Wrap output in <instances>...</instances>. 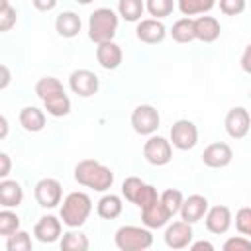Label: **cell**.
<instances>
[{
	"label": "cell",
	"mask_w": 251,
	"mask_h": 251,
	"mask_svg": "<svg viewBox=\"0 0 251 251\" xmlns=\"http://www.w3.org/2000/svg\"><path fill=\"white\" fill-rule=\"evenodd\" d=\"M204 220H206V229H208L210 233L222 235V233H226V231L231 227V220H233V218H231V210H229L227 206L218 204V206L208 208Z\"/></svg>",
	"instance_id": "14"
},
{
	"label": "cell",
	"mask_w": 251,
	"mask_h": 251,
	"mask_svg": "<svg viewBox=\"0 0 251 251\" xmlns=\"http://www.w3.org/2000/svg\"><path fill=\"white\" fill-rule=\"evenodd\" d=\"M143 157L147 163L155 167H163L173 159V147L171 141H167L161 135H151L143 145Z\"/></svg>",
	"instance_id": "6"
},
{
	"label": "cell",
	"mask_w": 251,
	"mask_h": 251,
	"mask_svg": "<svg viewBox=\"0 0 251 251\" xmlns=\"http://www.w3.org/2000/svg\"><path fill=\"white\" fill-rule=\"evenodd\" d=\"M216 0H178V10L182 16H196V14H206L214 8Z\"/></svg>",
	"instance_id": "29"
},
{
	"label": "cell",
	"mask_w": 251,
	"mask_h": 251,
	"mask_svg": "<svg viewBox=\"0 0 251 251\" xmlns=\"http://www.w3.org/2000/svg\"><path fill=\"white\" fill-rule=\"evenodd\" d=\"M235 227H237L239 233L251 237V208L249 206H243V208L237 210V214H235Z\"/></svg>",
	"instance_id": "36"
},
{
	"label": "cell",
	"mask_w": 251,
	"mask_h": 251,
	"mask_svg": "<svg viewBox=\"0 0 251 251\" xmlns=\"http://www.w3.org/2000/svg\"><path fill=\"white\" fill-rule=\"evenodd\" d=\"M31 2L39 12H49L57 6V0H31Z\"/></svg>",
	"instance_id": "42"
},
{
	"label": "cell",
	"mask_w": 251,
	"mask_h": 251,
	"mask_svg": "<svg viewBox=\"0 0 251 251\" xmlns=\"http://www.w3.org/2000/svg\"><path fill=\"white\" fill-rule=\"evenodd\" d=\"M143 186H145V182L139 176H127L122 182V194L126 196V200H129L131 204H135L137 198H139V194H141V190H143Z\"/></svg>",
	"instance_id": "33"
},
{
	"label": "cell",
	"mask_w": 251,
	"mask_h": 251,
	"mask_svg": "<svg viewBox=\"0 0 251 251\" xmlns=\"http://www.w3.org/2000/svg\"><path fill=\"white\" fill-rule=\"evenodd\" d=\"M241 69H243L247 75H251V43L245 47V51H243V55H241Z\"/></svg>",
	"instance_id": "41"
},
{
	"label": "cell",
	"mask_w": 251,
	"mask_h": 251,
	"mask_svg": "<svg viewBox=\"0 0 251 251\" xmlns=\"http://www.w3.org/2000/svg\"><path fill=\"white\" fill-rule=\"evenodd\" d=\"M96 59L100 63L102 69L106 71H114L122 65V59H124V53H122V47L114 41H106V43H100L96 47Z\"/></svg>",
	"instance_id": "17"
},
{
	"label": "cell",
	"mask_w": 251,
	"mask_h": 251,
	"mask_svg": "<svg viewBox=\"0 0 251 251\" xmlns=\"http://www.w3.org/2000/svg\"><path fill=\"white\" fill-rule=\"evenodd\" d=\"M90 247V241L80 231H67L61 237V249L63 251H86Z\"/></svg>",
	"instance_id": "28"
},
{
	"label": "cell",
	"mask_w": 251,
	"mask_h": 251,
	"mask_svg": "<svg viewBox=\"0 0 251 251\" xmlns=\"http://www.w3.org/2000/svg\"><path fill=\"white\" fill-rule=\"evenodd\" d=\"M157 200H159L157 188H155V186H151V184H145V186H143V190H141V194H139V198H137V202H135V206H139V208L143 210V208L151 206V204H153V202H157Z\"/></svg>",
	"instance_id": "37"
},
{
	"label": "cell",
	"mask_w": 251,
	"mask_h": 251,
	"mask_svg": "<svg viewBox=\"0 0 251 251\" xmlns=\"http://www.w3.org/2000/svg\"><path fill=\"white\" fill-rule=\"evenodd\" d=\"M145 8L153 18L161 20V18H167L173 14L175 0H145Z\"/></svg>",
	"instance_id": "32"
},
{
	"label": "cell",
	"mask_w": 251,
	"mask_h": 251,
	"mask_svg": "<svg viewBox=\"0 0 251 251\" xmlns=\"http://www.w3.org/2000/svg\"><path fill=\"white\" fill-rule=\"evenodd\" d=\"M0 73H2V80H0V88L4 90V88H6L8 84H10V78H12V76H10V69H8L6 65H2V67H0Z\"/></svg>",
	"instance_id": "44"
},
{
	"label": "cell",
	"mask_w": 251,
	"mask_h": 251,
	"mask_svg": "<svg viewBox=\"0 0 251 251\" xmlns=\"http://www.w3.org/2000/svg\"><path fill=\"white\" fill-rule=\"evenodd\" d=\"M135 35L139 41L147 43V45H155L161 43L167 35V27L161 20L157 18H147V20H139L137 27H135Z\"/></svg>",
	"instance_id": "13"
},
{
	"label": "cell",
	"mask_w": 251,
	"mask_h": 251,
	"mask_svg": "<svg viewBox=\"0 0 251 251\" xmlns=\"http://www.w3.org/2000/svg\"><path fill=\"white\" fill-rule=\"evenodd\" d=\"M122 210H124L122 198L116 194H104L96 204V212L104 220H116L122 214Z\"/></svg>",
	"instance_id": "23"
},
{
	"label": "cell",
	"mask_w": 251,
	"mask_h": 251,
	"mask_svg": "<svg viewBox=\"0 0 251 251\" xmlns=\"http://www.w3.org/2000/svg\"><path fill=\"white\" fill-rule=\"evenodd\" d=\"M169 220H171V214H169V210L165 208V204L161 202V198H159L157 202H153L151 206H147V208L141 210V222H143V226L149 227V229L163 227Z\"/></svg>",
	"instance_id": "18"
},
{
	"label": "cell",
	"mask_w": 251,
	"mask_h": 251,
	"mask_svg": "<svg viewBox=\"0 0 251 251\" xmlns=\"http://www.w3.org/2000/svg\"><path fill=\"white\" fill-rule=\"evenodd\" d=\"M76 2H78V4H84V6H86V4H90V2H94V0H76Z\"/></svg>",
	"instance_id": "46"
},
{
	"label": "cell",
	"mask_w": 251,
	"mask_h": 251,
	"mask_svg": "<svg viewBox=\"0 0 251 251\" xmlns=\"http://www.w3.org/2000/svg\"><path fill=\"white\" fill-rule=\"evenodd\" d=\"M92 212V200L86 192H71L63 200L61 220L67 227H80Z\"/></svg>",
	"instance_id": "2"
},
{
	"label": "cell",
	"mask_w": 251,
	"mask_h": 251,
	"mask_svg": "<svg viewBox=\"0 0 251 251\" xmlns=\"http://www.w3.org/2000/svg\"><path fill=\"white\" fill-rule=\"evenodd\" d=\"M145 10L143 0H118V12L126 22H139Z\"/></svg>",
	"instance_id": "26"
},
{
	"label": "cell",
	"mask_w": 251,
	"mask_h": 251,
	"mask_svg": "<svg viewBox=\"0 0 251 251\" xmlns=\"http://www.w3.org/2000/svg\"><path fill=\"white\" fill-rule=\"evenodd\" d=\"M0 163H2V167H0V176L6 178V176L10 175V167H12L10 155H8V153H0Z\"/></svg>",
	"instance_id": "40"
},
{
	"label": "cell",
	"mask_w": 251,
	"mask_h": 251,
	"mask_svg": "<svg viewBox=\"0 0 251 251\" xmlns=\"http://www.w3.org/2000/svg\"><path fill=\"white\" fill-rule=\"evenodd\" d=\"M18 14L16 8L10 6V0H2L0 4V31H10L16 25Z\"/></svg>",
	"instance_id": "35"
},
{
	"label": "cell",
	"mask_w": 251,
	"mask_h": 251,
	"mask_svg": "<svg viewBox=\"0 0 251 251\" xmlns=\"http://www.w3.org/2000/svg\"><path fill=\"white\" fill-rule=\"evenodd\" d=\"M118 29V16L112 8H96L88 20V37L100 45L106 41H114Z\"/></svg>",
	"instance_id": "3"
},
{
	"label": "cell",
	"mask_w": 251,
	"mask_h": 251,
	"mask_svg": "<svg viewBox=\"0 0 251 251\" xmlns=\"http://www.w3.org/2000/svg\"><path fill=\"white\" fill-rule=\"evenodd\" d=\"M249 100H251V90H249Z\"/></svg>",
	"instance_id": "47"
},
{
	"label": "cell",
	"mask_w": 251,
	"mask_h": 251,
	"mask_svg": "<svg viewBox=\"0 0 251 251\" xmlns=\"http://www.w3.org/2000/svg\"><path fill=\"white\" fill-rule=\"evenodd\" d=\"M33 235L41 243H55L61 237V220L55 216H43L33 226Z\"/></svg>",
	"instance_id": "16"
},
{
	"label": "cell",
	"mask_w": 251,
	"mask_h": 251,
	"mask_svg": "<svg viewBox=\"0 0 251 251\" xmlns=\"http://www.w3.org/2000/svg\"><path fill=\"white\" fill-rule=\"evenodd\" d=\"M116 247L122 251H143L153 245V233L149 227L139 226H122L114 235Z\"/></svg>",
	"instance_id": "4"
},
{
	"label": "cell",
	"mask_w": 251,
	"mask_h": 251,
	"mask_svg": "<svg viewBox=\"0 0 251 251\" xmlns=\"http://www.w3.org/2000/svg\"><path fill=\"white\" fill-rule=\"evenodd\" d=\"M224 251H251V239L247 237H229L224 243Z\"/></svg>",
	"instance_id": "39"
},
{
	"label": "cell",
	"mask_w": 251,
	"mask_h": 251,
	"mask_svg": "<svg viewBox=\"0 0 251 251\" xmlns=\"http://www.w3.org/2000/svg\"><path fill=\"white\" fill-rule=\"evenodd\" d=\"M31 247H33L31 235L24 229H18V231H14L12 235L6 237V249L8 251H29Z\"/></svg>",
	"instance_id": "30"
},
{
	"label": "cell",
	"mask_w": 251,
	"mask_h": 251,
	"mask_svg": "<svg viewBox=\"0 0 251 251\" xmlns=\"http://www.w3.org/2000/svg\"><path fill=\"white\" fill-rule=\"evenodd\" d=\"M190 249L192 251H214V245L210 241H196V243H190Z\"/></svg>",
	"instance_id": "43"
},
{
	"label": "cell",
	"mask_w": 251,
	"mask_h": 251,
	"mask_svg": "<svg viewBox=\"0 0 251 251\" xmlns=\"http://www.w3.org/2000/svg\"><path fill=\"white\" fill-rule=\"evenodd\" d=\"M35 200L41 208H55L57 204H61V198H63V188H61V182L57 178H41L37 184H35Z\"/></svg>",
	"instance_id": "10"
},
{
	"label": "cell",
	"mask_w": 251,
	"mask_h": 251,
	"mask_svg": "<svg viewBox=\"0 0 251 251\" xmlns=\"http://www.w3.org/2000/svg\"><path fill=\"white\" fill-rule=\"evenodd\" d=\"M69 86H71V90L75 94H78L82 98H88V96H94L98 92L100 80H98V76L92 71H88V69H76L69 76Z\"/></svg>",
	"instance_id": "9"
},
{
	"label": "cell",
	"mask_w": 251,
	"mask_h": 251,
	"mask_svg": "<svg viewBox=\"0 0 251 251\" xmlns=\"http://www.w3.org/2000/svg\"><path fill=\"white\" fill-rule=\"evenodd\" d=\"M220 22L212 16H198L194 20V33H196V39L204 41V43H212L220 37Z\"/></svg>",
	"instance_id": "19"
},
{
	"label": "cell",
	"mask_w": 251,
	"mask_h": 251,
	"mask_svg": "<svg viewBox=\"0 0 251 251\" xmlns=\"http://www.w3.org/2000/svg\"><path fill=\"white\" fill-rule=\"evenodd\" d=\"M20 126L25 129V131H41L45 127V114L43 110L35 108V106H25L20 110Z\"/></svg>",
	"instance_id": "22"
},
{
	"label": "cell",
	"mask_w": 251,
	"mask_h": 251,
	"mask_svg": "<svg viewBox=\"0 0 251 251\" xmlns=\"http://www.w3.org/2000/svg\"><path fill=\"white\" fill-rule=\"evenodd\" d=\"M171 35L176 43H190L196 39V33H194V20L190 18H180L173 24L171 27Z\"/></svg>",
	"instance_id": "24"
},
{
	"label": "cell",
	"mask_w": 251,
	"mask_h": 251,
	"mask_svg": "<svg viewBox=\"0 0 251 251\" xmlns=\"http://www.w3.org/2000/svg\"><path fill=\"white\" fill-rule=\"evenodd\" d=\"M18 229H20V218H18V214L12 212V210H8V208H4L0 212V235L8 237V235H12Z\"/></svg>",
	"instance_id": "34"
},
{
	"label": "cell",
	"mask_w": 251,
	"mask_h": 251,
	"mask_svg": "<svg viewBox=\"0 0 251 251\" xmlns=\"http://www.w3.org/2000/svg\"><path fill=\"white\" fill-rule=\"evenodd\" d=\"M80 27H82L80 16L75 14V12H71V10H69V12H61V14L57 16V20H55V29H57V33H59L61 37H67V39L76 37L78 31H80Z\"/></svg>",
	"instance_id": "20"
},
{
	"label": "cell",
	"mask_w": 251,
	"mask_h": 251,
	"mask_svg": "<svg viewBox=\"0 0 251 251\" xmlns=\"http://www.w3.org/2000/svg\"><path fill=\"white\" fill-rule=\"evenodd\" d=\"M171 143L180 151L192 149L198 143V129H196L194 122H190V120L175 122L171 127Z\"/></svg>",
	"instance_id": "7"
},
{
	"label": "cell",
	"mask_w": 251,
	"mask_h": 251,
	"mask_svg": "<svg viewBox=\"0 0 251 251\" xmlns=\"http://www.w3.org/2000/svg\"><path fill=\"white\" fill-rule=\"evenodd\" d=\"M24 200V190L20 186V182L10 180V178H2L0 182V204L4 208H18Z\"/></svg>",
	"instance_id": "21"
},
{
	"label": "cell",
	"mask_w": 251,
	"mask_h": 251,
	"mask_svg": "<svg viewBox=\"0 0 251 251\" xmlns=\"http://www.w3.org/2000/svg\"><path fill=\"white\" fill-rule=\"evenodd\" d=\"M0 124H2V133H0V137L4 139V137H6V133H8V120H6V116H2V118H0Z\"/></svg>",
	"instance_id": "45"
},
{
	"label": "cell",
	"mask_w": 251,
	"mask_h": 251,
	"mask_svg": "<svg viewBox=\"0 0 251 251\" xmlns=\"http://www.w3.org/2000/svg\"><path fill=\"white\" fill-rule=\"evenodd\" d=\"M231 159H233V151L224 141L210 143L202 153V163L210 169H224L231 163Z\"/></svg>",
	"instance_id": "12"
},
{
	"label": "cell",
	"mask_w": 251,
	"mask_h": 251,
	"mask_svg": "<svg viewBox=\"0 0 251 251\" xmlns=\"http://www.w3.org/2000/svg\"><path fill=\"white\" fill-rule=\"evenodd\" d=\"M75 180L96 192H106L114 184V173L96 159H82L75 167Z\"/></svg>",
	"instance_id": "1"
},
{
	"label": "cell",
	"mask_w": 251,
	"mask_h": 251,
	"mask_svg": "<svg viewBox=\"0 0 251 251\" xmlns=\"http://www.w3.org/2000/svg\"><path fill=\"white\" fill-rule=\"evenodd\" d=\"M161 124L159 112L149 104H139L131 112V126L139 135H153Z\"/></svg>",
	"instance_id": "5"
},
{
	"label": "cell",
	"mask_w": 251,
	"mask_h": 251,
	"mask_svg": "<svg viewBox=\"0 0 251 251\" xmlns=\"http://www.w3.org/2000/svg\"><path fill=\"white\" fill-rule=\"evenodd\" d=\"M226 131L231 139H243L251 129V114L243 106H235L226 114Z\"/></svg>",
	"instance_id": "8"
},
{
	"label": "cell",
	"mask_w": 251,
	"mask_h": 251,
	"mask_svg": "<svg viewBox=\"0 0 251 251\" xmlns=\"http://www.w3.org/2000/svg\"><path fill=\"white\" fill-rule=\"evenodd\" d=\"M61 92H65V88H63V84H61V80L55 78V76H43V78H39L37 84H35V94H37L41 100H47V98L57 96V94H61Z\"/></svg>",
	"instance_id": "27"
},
{
	"label": "cell",
	"mask_w": 251,
	"mask_h": 251,
	"mask_svg": "<svg viewBox=\"0 0 251 251\" xmlns=\"http://www.w3.org/2000/svg\"><path fill=\"white\" fill-rule=\"evenodd\" d=\"M194 237V231H192V224L180 220V222H173L167 231H165V243L167 247L171 249H184L190 245Z\"/></svg>",
	"instance_id": "11"
},
{
	"label": "cell",
	"mask_w": 251,
	"mask_h": 251,
	"mask_svg": "<svg viewBox=\"0 0 251 251\" xmlns=\"http://www.w3.org/2000/svg\"><path fill=\"white\" fill-rule=\"evenodd\" d=\"M159 198H161V202L165 204V208L169 210V214H171V216L178 214V212H180V208H182V202H184L182 192H180V190H176V188H167Z\"/></svg>",
	"instance_id": "31"
},
{
	"label": "cell",
	"mask_w": 251,
	"mask_h": 251,
	"mask_svg": "<svg viewBox=\"0 0 251 251\" xmlns=\"http://www.w3.org/2000/svg\"><path fill=\"white\" fill-rule=\"evenodd\" d=\"M220 10L226 16H239L245 10V0H220Z\"/></svg>",
	"instance_id": "38"
},
{
	"label": "cell",
	"mask_w": 251,
	"mask_h": 251,
	"mask_svg": "<svg viewBox=\"0 0 251 251\" xmlns=\"http://www.w3.org/2000/svg\"><path fill=\"white\" fill-rule=\"evenodd\" d=\"M208 198L202 194H190L188 198H184L182 208H180V220L188 222V224H196L200 222L206 212H208Z\"/></svg>",
	"instance_id": "15"
},
{
	"label": "cell",
	"mask_w": 251,
	"mask_h": 251,
	"mask_svg": "<svg viewBox=\"0 0 251 251\" xmlns=\"http://www.w3.org/2000/svg\"><path fill=\"white\" fill-rule=\"evenodd\" d=\"M43 106H45L47 114L53 116V118H63V116H67L71 112V100H69V96L65 92L43 100Z\"/></svg>",
	"instance_id": "25"
}]
</instances>
